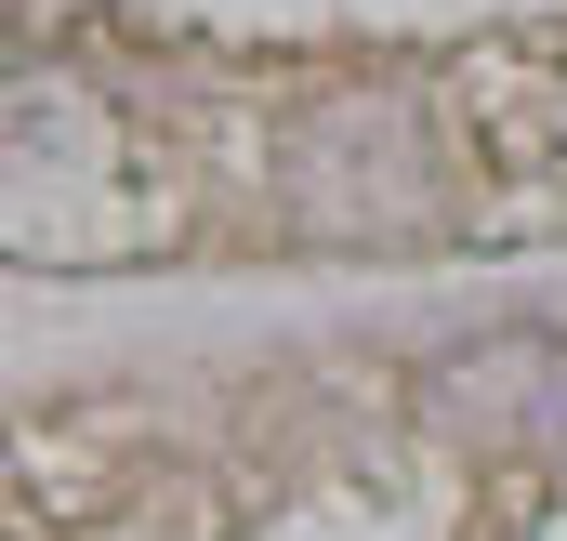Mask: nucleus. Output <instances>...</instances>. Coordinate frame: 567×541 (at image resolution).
Returning a JSON list of instances; mask_svg holds the SVG:
<instances>
[{
    "label": "nucleus",
    "mask_w": 567,
    "mask_h": 541,
    "mask_svg": "<svg viewBox=\"0 0 567 541\" xmlns=\"http://www.w3.org/2000/svg\"><path fill=\"white\" fill-rule=\"evenodd\" d=\"M435 397L462 409V422H488V436H555L567 422V344H542V330L462 344V357L435 370Z\"/></svg>",
    "instance_id": "1"
}]
</instances>
